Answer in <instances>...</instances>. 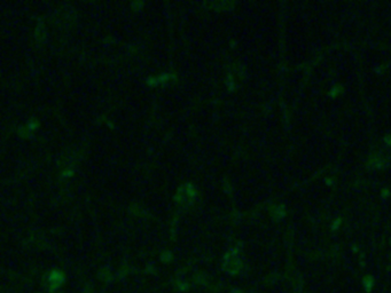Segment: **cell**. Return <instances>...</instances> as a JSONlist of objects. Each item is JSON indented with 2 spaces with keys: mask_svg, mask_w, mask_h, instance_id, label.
<instances>
[{
  "mask_svg": "<svg viewBox=\"0 0 391 293\" xmlns=\"http://www.w3.org/2000/svg\"><path fill=\"white\" fill-rule=\"evenodd\" d=\"M341 226H342V219L337 218V219H335V220L333 221V223H331V230H333V231H336V230H339Z\"/></svg>",
  "mask_w": 391,
  "mask_h": 293,
  "instance_id": "obj_3",
  "label": "cell"
},
{
  "mask_svg": "<svg viewBox=\"0 0 391 293\" xmlns=\"http://www.w3.org/2000/svg\"><path fill=\"white\" fill-rule=\"evenodd\" d=\"M390 195H391V193L388 188L382 189V191H381V197H382V198L385 199V198H388V197H390Z\"/></svg>",
  "mask_w": 391,
  "mask_h": 293,
  "instance_id": "obj_4",
  "label": "cell"
},
{
  "mask_svg": "<svg viewBox=\"0 0 391 293\" xmlns=\"http://www.w3.org/2000/svg\"><path fill=\"white\" fill-rule=\"evenodd\" d=\"M363 283H364V287H365V290H366L367 292L371 291V290L373 289V286H374V281H373V278H372L371 276L365 277Z\"/></svg>",
  "mask_w": 391,
  "mask_h": 293,
  "instance_id": "obj_1",
  "label": "cell"
},
{
  "mask_svg": "<svg viewBox=\"0 0 391 293\" xmlns=\"http://www.w3.org/2000/svg\"><path fill=\"white\" fill-rule=\"evenodd\" d=\"M342 86H339V85H336V86H335V87H333V88L331 89V92H329V96H331V97H336L337 96V95H339V94H341V93H342Z\"/></svg>",
  "mask_w": 391,
  "mask_h": 293,
  "instance_id": "obj_2",
  "label": "cell"
},
{
  "mask_svg": "<svg viewBox=\"0 0 391 293\" xmlns=\"http://www.w3.org/2000/svg\"><path fill=\"white\" fill-rule=\"evenodd\" d=\"M390 245H391V239H390Z\"/></svg>",
  "mask_w": 391,
  "mask_h": 293,
  "instance_id": "obj_7",
  "label": "cell"
},
{
  "mask_svg": "<svg viewBox=\"0 0 391 293\" xmlns=\"http://www.w3.org/2000/svg\"><path fill=\"white\" fill-rule=\"evenodd\" d=\"M383 141H384V143H385L388 147H391V135H387V136H384Z\"/></svg>",
  "mask_w": 391,
  "mask_h": 293,
  "instance_id": "obj_5",
  "label": "cell"
},
{
  "mask_svg": "<svg viewBox=\"0 0 391 293\" xmlns=\"http://www.w3.org/2000/svg\"><path fill=\"white\" fill-rule=\"evenodd\" d=\"M325 182H326L328 185H331V183H333V180H331V177H327L326 180H325Z\"/></svg>",
  "mask_w": 391,
  "mask_h": 293,
  "instance_id": "obj_6",
  "label": "cell"
}]
</instances>
